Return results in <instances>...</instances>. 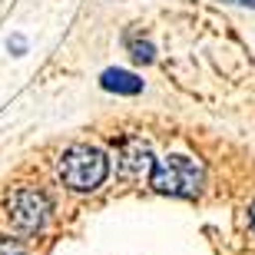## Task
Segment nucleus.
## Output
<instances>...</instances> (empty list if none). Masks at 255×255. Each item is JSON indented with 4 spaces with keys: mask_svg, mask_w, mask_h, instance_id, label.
<instances>
[{
    "mask_svg": "<svg viewBox=\"0 0 255 255\" xmlns=\"http://www.w3.org/2000/svg\"><path fill=\"white\" fill-rule=\"evenodd\" d=\"M57 172H60V179H63L66 189L93 192V189H100L106 182V176H110V159H106L103 149H96L90 142H76V146H70V149L60 156Z\"/></svg>",
    "mask_w": 255,
    "mask_h": 255,
    "instance_id": "obj_1",
    "label": "nucleus"
},
{
    "mask_svg": "<svg viewBox=\"0 0 255 255\" xmlns=\"http://www.w3.org/2000/svg\"><path fill=\"white\" fill-rule=\"evenodd\" d=\"M206 182V169L202 162L189 159V156H169L152 166L149 172V186L162 196H179V199H196L202 192Z\"/></svg>",
    "mask_w": 255,
    "mask_h": 255,
    "instance_id": "obj_2",
    "label": "nucleus"
},
{
    "mask_svg": "<svg viewBox=\"0 0 255 255\" xmlns=\"http://www.w3.org/2000/svg\"><path fill=\"white\" fill-rule=\"evenodd\" d=\"M50 216V199L33 186H17L7 199V222L20 236H33L47 226Z\"/></svg>",
    "mask_w": 255,
    "mask_h": 255,
    "instance_id": "obj_3",
    "label": "nucleus"
},
{
    "mask_svg": "<svg viewBox=\"0 0 255 255\" xmlns=\"http://www.w3.org/2000/svg\"><path fill=\"white\" fill-rule=\"evenodd\" d=\"M116 166H120V176H123V179H142V176L152 172L156 159H152V149L142 139L126 136V139L120 142V149H116Z\"/></svg>",
    "mask_w": 255,
    "mask_h": 255,
    "instance_id": "obj_4",
    "label": "nucleus"
},
{
    "mask_svg": "<svg viewBox=\"0 0 255 255\" xmlns=\"http://www.w3.org/2000/svg\"><path fill=\"white\" fill-rule=\"evenodd\" d=\"M100 83H103V90L123 93V96H136L142 90V80L132 76V73H126V70H106V73L100 76Z\"/></svg>",
    "mask_w": 255,
    "mask_h": 255,
    "instance_id": "obj_5",
    "label": "nucleus"
},
{
    "mask_svg": "<svg viewBox=\"0 0 255 255\" xmlns=\"http://www.w3.org/2000/svg\"><path fill=\"white\" fill-rule=\"evenodd\" d=\"M129 50H132V60H139V63H149L152 60V43H146V40H132Z\"/></svg>",
    "mask_w": 255,
    "mask_h": 255,
    "instance_id": "obj_6",
    "label": "nucleus"
},
{
    "mask_svg": "<svg viewBox=\"0 0 255 255\" xmlns=\"http://www.w3.org/2000/svg\"><path fill=\"white\" fill-rule=\"evenodd\" d=\"M0 255H27V249L13 239H0Z\"/></svg>",
    "mask_w": 255,
    "mask_h": 255,
    "instance_id": "obj_7",
    "label": "nucleus"
},
{
    "mask_svg": "<svg viewBox=\"0 0 255 255\" xmlns=\"http://www.w3.org/2000/svg\"><path fill=\"white\" fill-rule=\"evenodd\" d=\"M249 226H252V232H255V202L249 206Z\"/></svg>",
    "mask_w": 255,
    "mask_h": 255,
    "instance_id": "obj_8",
    "label": "nucleus"
},
{
    "mask_svg": "<svg viewBox=\"0 0 255 255\" xmlns=\"http://www.w3.org/2000/svg\"><path fill=\"white\" fill-rule=\"evenodd\" d=\"M229 3H246V7H255V0H229Z\"/></svg>",
    "mask_w": 255,
    "mask_h": 255,
    "instance_id": "obj_9",
    "label": "nucleus"
}]
</instances>
